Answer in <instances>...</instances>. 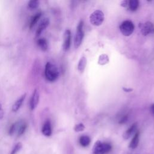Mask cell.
Returning <instances> with one entry per match:
<instances>
[{"label": "cell", "mask_w": 154, "mask_h": 154, "mask_svg": "<svg viewBox=\"0 0 154 154\" xmlns=\"http://www.w3.org/2000/svg\"><path fill=\"white\" fill-rule=\"evenodd\" d=\"M26 128V123L24 120H20L14 123L10 126L8 131V134L11 136L16 135L17 137H20L25 133Z\"/></svg>", "instance_id": "obj_1"}, {"label": "cell", "mask_w": 154, "mask_h": 154, "mask_svg": "<svg viewBox=\"0 0 154 154\" xmlns=\"http://www.w3.org/2000/svg\"><path fill=\"white\" fill-rule=\"evenodd\" d=\"M59 72L55 65L51 62H48L45 65V76L50 82L55 81L58 77Z\"/></svg>", "instance_id": "obj_2"}, {"label": "cell", "mask_w": 154, "mask_h": 154, "mask_svg": "<svg viewBox=\"0 0 154 154\" xmlns=\"http://www.w3.org/2000/svg\"><path fill=\"white\" fill-rule=\"evenodd\" d=\"M111 150V146L107 143L97 141L93 146L92 154H106Z\"/></svg>", "instance_id": "obj_3"}, {"label": "cell", "mask_w": 154, "mask_h": 154, "mask_svg": "<svg viewBox=\"0 0 154 154\" xmlns=\"http://www.w3.org/2000/svg\"><path fill=\"white\" fill-rule=\"evenodd\" d=\"M135 26L133 22L129 20L123 21L120 25V30L125 36H129L134 32Z\"/></svg>", "instance_id": "obj_4"}, {"label": "cell", "mask_w": 154, "mask_h": 154, "mask_svg": "<svg viewBox=\"0 0 154 154\" xmlns=\"http://www.w3.org/2000/svg\"><path fill=\"white\" fill-rule=\"evenodd\" d=\"M104 20V14L99 10L93 11L90 16V21L91 23L94 26L100 25Z\"/></svg>", "instance_id": "obj_5"}, {"label": "cell", "mask_w": 154, "mask_h": 154, "mask_svg": "<svg viewBox=\"0 0 154 154\" xmlns=\"http://www.w3.org/2000/svg\"><path fill=\"white\" fill-rule=\"evenodd\" d=\"M84 37V31H83V21L81 20L76 28V34L74 39V46L76 48H78L83 40Z\"/></svg>", "instance_id": "obj_6"}, {"label": "cell", "mask_w": 154, "mask_h": 154, "mask_svg": "<svg viewBox=\"0 0 154 154\" xmlns=\"http://www.w3.org/2000/svg\"><path fill=\"white\" fill-rule=\"evenodd\" d=\"M141 32L144 35H148L154 32V25L150 22H146L141 24Z\"/></svg>", "instance_id": "obj_7"}, {"label": "cell", "mask_w": 154, "mask_h": 154, "mask_svg": "<svg viewBox=\"0 0 154 154\" xmlns=\"http://www.w3.org/2000/svg\"><path fill=\"white\" fill-rule=\"evenodd\" d=\"M71 45V32L69 29H66L64 31L63 36V48L64 51H67L69 49Z\"/></svg>", "instance_id": "obj_8"}, {"label": "cell", "mask_w": 154, "mask_h": 154, "mask_svg": "<svg viewBox=\"0 0 154 154\" xmlns=\"http://www.w3.org/2000/svg\"><path fill=\"white\" fill-rule=\"evenodd\" d=\"M39 97L38 91L37 89H35L32 92L29 100V107L31 110H34L37 106L39 102Z\"/></svg>", "instance_id": "obj_9"}, {"label": "cell", "mask_w": 154, "mask_h": 154, "mask_svg": "<svg viewBox=\"0 0 154 154\" xmlns=\"http://www.w3.org/2000/svg\"><path fill=\"white\" fill-rule=\"evenodd\" d=\"M137 129V123H135L132 124L129 128V129H128L124 132V134L123 135V138L125 140H127V139L129 138L130 137H131L133 135H134L136 133Z\"/></svg>", "instance_id": "obj_10"}, {"label": "cell", "mask_w": 154, "mask_h": 154, "mask_svg": "<svg viewBox=\"0 0 154 154\" xmlns=\"http://www.w3.org/2000/svg\"><path fill=\"white\" fill-rule=\"evenodd\" d=\"M49 23V19L48 18H44L39 23L37 31H36V36L38 37L41 33L48 27Z\"/></svg>", "instance_id": "obj_11"}, {"label": "cell", "mask_w": 154, "mask_h": 154, "mask_svg": "<svg viewBox=\"0 0 154 154\" xmlns=\"http://www.w3.org/2000/svg\"><path fill=\"white\" fill-rule=\"evenodd\" d=\"M26 96V94L24 93L15 101V102L12 105V108H11L13 112H17L20 109V108L21 107L22 105L23 104L25 99Z\"/></svg>", "instance_id": "obj_12"}, {"label": "cell", "mask_w": 154, "mask_h": 154, "mask_svg": "<svg viewBox=\"0 0 154 154\" xmlns=\"http://www.w3.org/2000/svg\"><path fill=\"white\" fill-rule=\"evenodd\" d=\"M42 132L46 137H50L52 135V126L49 120L44 123L42 128Z\"/></svg>", "instance_id": "obj_13"}, {"label": "cell", "mask_w": 154, "mask_h": 154, "mask_svg": "<svg viewBox=\"0 0 154 154\" xmlns=\"http://www.w3.org/2000/svg\"><path fill=\"white\" fill-rule=\"evenodd\" d=\"M139 137H140V132L138 131H137L136 133L134 135V137L129 143V147L130 149H134L137 147L139 143Z\"/></svg>", "instance_id": "obj_14"}, {"label": "cell", "mask_w": 154, "mask_h": 154, "mask_svg": "<svg viewBox=\"0 0 154 154\" xmlns=\"http://www.w3.org/2000/svg\"><path fill=\"white\" fill-rule=\"evenodd\" d=\"M37 45L39 48L43 51H45L48 48V43L46 38H40L37 40Z\"/></svg>", "instance_id": "obj_15"}, {"label": "cell", "mask_w": 154, "mask_h": 154, "mask_svg": "<svg viewBox=\"0 0 154 154\" xmlns=\"http://www.w3.org/2000/svg\"><path fill=\"white\" fill-rule=\"evenodd\" d=\"M79 142L82 147H87L91 142L90 138L87 135L81 136L79 139Z\"/></svg>", "instance_id": "obj_16"}, {"label": "cell", "mask_w": 154, "mask_h": 154, "mask_svg": "<svg viewBox=\"0 0 154 154\" xmlns=\"http://www.w3.org/2000/svg\"><path fill=\"white\" fill-rule=\"evenodd\" d=\"M86 64H87V60H86L85 57H82L81 58V59L79 60L78 64V69L81 73L84 72V70L85 68Z\"/></svg>", "instance_id": "obj_17"}, {"label": "cell", "mask_w": 154, "mask_h": 154, "mask_svg": "<svg viewBox=\"0 0 154 154\" xmlns=\"http://www.w3.org/2000/svg\"><path fill=\"white\" fill-rule=\"evenodd\" d=\"M42 16V13L39 12L36 13L31 19L30 23H29V28L31 29L32 27H34L35 26V25L37 23V22L38 21V20L40 19V17Z\"/></svg>", "instance_id": "obj_18"}, {"label": "cell", "mask_w": 154, "mask_h": 154, "mask_svg": "<svg viewBox=\"0 0 154 154\" xmlns=\"http://www.w3.org/2000/svg\"><path fill=\"white\" fill-rule=\"evenodd\" d=\"M128 6L131 11H135L139 7V1L138 0H130L128 1Z\"/></svg>", "instance_id": "obj_19"}, {"label": "cell", "mask_w": 154, "mask_h": 154, "mask_svg": "<svg viewBox=\"0 0 154 154\" xmlns=\"http://www.w3.org/2000/svg\"><path fill=\"white\" fill-rule=\"evenodd\" d=\"M28 7L31 9H35L39 5V1L38 0H31L28 2Z\"/></svg>", "instance_id": "obj_20"}, {"label": "cell", "mask_w": 154, "mask_h": 154, "mask_svg": "<svg viewBox=\"0 0 154 154\" xmlns=\"http://www.w3.org/2000/svg\"><path fill=\"white\" fill-rule=\"evenodd\" d=\"M22 143H17V144H15V146H14V147L11 150L10 154H16L17 152H19L20 151V150L22 149Z\"/></svg>", "instance_id": "obj_21"}, {"label": "cell", "mask_w": 154, "mask_h": 154, "mask_svg": "<svg viewBox=\"0 0 154 154\" xmlns=\"http://www.w3.org/2000/svg\"><path fill=\"white\" fill-rule=\"evenodd\" d=\"M108 61V57L106 55L104 54V55H102L100 56L98 62L100 64H104L107 63Z\"/></svg>", "instance_id": "obj_22"}, {"label": "cell", "mask_w": 154, "mask_h": 154, "mask_svg": "<svg viewBox=\"0 0 154 154\" xmlns=\"http://www.w3.org/2000/svg\"><path fill=\"white\" fill-rule=\"evenodd\" d=\"M84 125L82 123H79L75 125V126L74 127V131L75 132H80L82 131L84 129Z\"/></svg>", "instance_id": "obj_23"}, {"label": "cell", "mask_w": 154, "mask_h": 154, "mask_svg": "<svg viewBox=\"0 0 154 154\" xmlns=\"http://www.w3.org/2000/svg\"><path fill=\"white\" fill-rule=\"evenodd\" d=\"M128 115H125L120 119L119 123L120 124H123V123H125L128 121Z\"/></svg>", "instance_id": "obj_24"}, {"label": "cell", "mask_w": 154, "mask_h": 154, "mask_svg": "<svg viewBox=\"0 0 154 154\" xmlns=\"http://www.w3.org/2000/svg\"><path fill=\"white\" fill-rule=\"evenodd\" d=\"M4 111L2 108V105L0 103V120L4 117Z\"/></svg>", "instance_id": "obj_25"}, {"label": "cell", "mask_w": 154, "mask_h": 154, "mask_svg": "<svg viewBox=\"0 0 154 154\" xmlns=\"http://www.w3.org/2000/svg\"><path fill=\"white\" fill-rule=\"evenodd\" d=\"M121 6L123 7H126L128 5V1H126V0H125V1H123L121 2V4H120Z\"/></svg>", "instance_id": "obj_26"}, {"label": "cell", "mask_w": 154, "mask_h": 154, "mask_svg": "<svg viewBox=\"0 0 154 154\" xmlns=\"http://www.w3.org/2000/svg\"><path fill=\"white\" fill-rule=\"evenodd\" d=\"M151 111L153 113V114L154 115V103L153 105H152V106H151Z\"/></svg>", "instance_id": "obj_27"}, {"label": "cell", "mask_w": 154, "mask_h": 154, "mask_svg": "<svg viewBox=\"0 0 154 154\" xmlns=\"http://www.w3.org/2000/svg\"><path fill=\"white\" fill-rule=\"evenodd\" d=\"M123 90L125 91H130L132 90V89H126V88H123Z\"/></svg>", "instance_id": "obj_28"}]
</instances>
